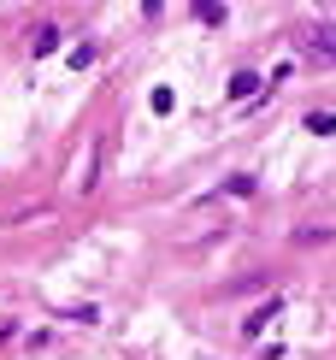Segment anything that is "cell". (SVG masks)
<instances>
[{"instance_id":"obj_1","label":"cell","mask_w":336,"mask_h":360,"mask_svg":"<svg viewBox=\"0 0 336 360\" xmlns=\"http://www.w3.org/2000/svg\"><path fill=\"white\" fill-rule=\"evenodd\" d=\"M295 41H301L313 59L336 65V24H295Z\"/></svg>"},{"instance_id":"obj_2","label":"cell","mask_w":336,"mask_h":360,"mask_svg":"<svg viewBox=\"0 0 336 360\" xmlns=\"http://www.w3.org/2000/svg\"><path fill=\"white\" fill-rule=\"evenodd\" d=\"M278 313H283V295H266V302H259V307L248 313V325H242V331H248V337H259L271 319H278Z\"/></svg>"},{"instance_id":"obj_3","label":"cell","mask_w":336,"mask_h":360,"mask_svg":"<svg viewBox=\"0 0 336 360\" xmlns=\"http://www.w3.org/2000/svg\"><path fill=\"white\" fill-rule=\"evenodd\" d=\"M301 130H307V136H336V112H307Z\"/></svg>"},{"instance_id":"obj_4","label":"cell","mask_w":336,"mask_h":360,"mask_svg":"<svg viewBox=\"0 0 336 360\" xmlns=\"http://www.w3.org/2000/svg\"><path fill=\"white\" fill-rule=\"evenodd\" d=\"M53 48H59V30H53V24H41V30H36V41H30V53H36V59H48Z\"/></svg>"},{"instance_id":"obj_5","label":"cell","mask_w":336,"mask_h":360,"mask_svg":"<svg viewBox=\"0 0 336 360\" xmlns=\"http://www.w3.org/2000/svg\"><path fill=\"white\" fill-rule=\"evenodd\" d=\"M248 95H259V77L254 71H236L231 77V101H248Z\"/></svg>"},{"instance_id":"obj_6","label":"cell","mask_w":336,"mask_h":360,"mask_svg":"<svg viewBox=\"0 0 336 360\" xmlns=\"http://www.w3.org/2000/svg\"><path fill=\"white\" fill-rule=\"evenodd\" d=\"M195 18L201 24H224V0H195Z\"/></svg>"},{"instance_id":"obj_7","label":"cell","mask_w":336,"mask_h":360,"mask_svg":"<svg viewBox=\"0 0 336 360\" xmlns=\"http://www.w3.org/2000/svg\"><path fill=\"white\" fill-rule=\"evenodd\" d=\"M224 195H254V172H231L224 177Z\"/></svg>"},{"instance_id":"obj_8","label":"cell","mask_w":336,"mask_h":360,"mask_svg":"<svg viewBox=\"0 0 336 360\" xmlns=\"http://www.w3.org/2000/svg\"><path fill=\"white\" fill-rule=\"evenodd\" d=\"M148 107H154V118H165V112L177 107V95H172V89H154V95H148Z\"/></svg>"},{"instance_id":"obj_9","label":"cell","mask_w":336,"mask_h":360,"mask_svg":"<svg viewBox=\"0 0 336 360\" xmlns=\"http://www.w3.org/2000/svg\"><path fill=\"white\" fill-rule=\"evenodd\" d=\"M95 59H101V48H95V41H83V48H71V65H77V71H89Z\"/></svg>"},{"instance_id":"obj_10","label":"cell","mask_w":336,"mask_h":360,"mask_svg":"<svg viewBox=\"0 0 336 360\" xmlns=\"http://www.w3.org/2000/svg\"><path fill=\"white\" fill-rule=\"evenodd\" d=\"M295 243H307V248H318V243H330V231H325V224H307V231H295Z\"/></svg>"},{"instance_id":"obj_11","label":"cell","mask_w":336,"mask_h":360,"mask_svg":"<svg viewBox=\"0 0 336 360\" xmlns=\"http://www.w3.org/2000/svg\"><path fill=\"white\" fill-rule=\"evenodd\" d=\"M142 12H148V18H160V12H165V0H142Z\"/></svg>"}]
</instances>
